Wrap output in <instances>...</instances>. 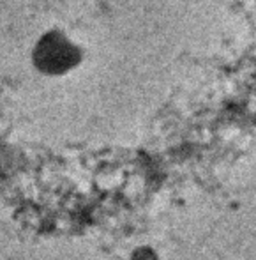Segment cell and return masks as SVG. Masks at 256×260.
Wrapping results in <instances>:
<instances>
[{"instance_id":"cell-1","label":"cell","mask_w":256,"mask_h":260,"mask_svg":"<svg viewBox=\"0 0 256 260\" xmlns=\"http://www.w3.org/2000/svg\"><path fill=\"white\" fill-rule=\"evenodd\" d=\"M28 60L30 68L41 78L62 80L82 69L87 60V50L69 30L50 27L32 41Z\"/></svg>"}]
</instances>
